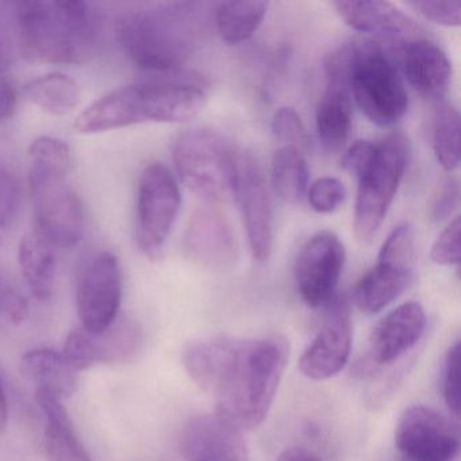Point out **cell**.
I'll list each match as a JSON object with an SVG mask.
<instances>
[{
    "instance_id": "cell-19",
    "label": "cell",
    "mask_w": 461,
    "mask_h": 461,
    "mask_svg": "<svg viewBox=\"0 0 461 461\" xmlns=\"http://www.w3.org/2000/svg\"><path fill=\"white\" fill-rule=\"evenodd\" d=\"M425 329L423 307L418 302L401 304L375 326L369 337V360L376 366L393 363L418 344Z\"/></svg>"
},
{
    "instance_id": "cell-34",
    "label": "cell",
    "mask_w": 461,
    "mask_h": 461,
    "mask_svg": "<svg viewBox=\"0 0 461 461\" xmlns=\"http://www.w3.org/2000/svg\"><path fill=\"white\" fill-rule=\"evenodd\" d=\"M407 6L411 7L420 17L426 21L437 23V25L447 26V28H457L461 23V2L460 0H414L407 2Z\"/></svg>"
},
{
    "instance_id": "cell-3",
    "label": "cell",
    "mask_w": 461,
    "mask_h": 461,
    "mask_svg": "<svg viewBox=\"0 0 461 461\" xmlns=\"http://www.w3.org/2000/svg\"><path fill=\"white\" fill-rule=\"evenodd\" d=\"M18 50L34 64H85L98 53L101 23L80 0L14 4Z\"/></svg>"
},
{
    "instance_id": "cell-7",
    "label": "cell",
    "mask_w": 461,
    "mask_h": 461,
    "mask_svg": "<svg viewBox=\"0 0 461 461\" xmlns=\"http://www.w3.org/2000/svg\"><path fill=\"white\" fill-rule=\"evenodd\" d=\"M175 168L183 185L207 202L233 195L239 153L218 131L188 129L174 145Z\"/></svg>"
},
{
    "instance_id": "cell-9",
    "label": "cell",
    "mask_w": 461,
    "mask_h": 461,
    "mask_svg": "<svg viewBox=\"0 0 461 461\" xmlns=\"http://www.w3.org/2000/svg\"><path fill=\"white\" fill-rule=\"evenodd\" d=\"M180 206L182 194L174 174L160 163L145 167L137 187L134 236L137 247L150 261L163 258Z\"/></svg>"
},
{
    "instance_id": "cell-35",
    "label": "cell",
    "mask_w": 461,
    "mask_h": 461,
    "mask_svg": "<svg viewBox=\"0 0 461 461\" xmlns=\"http://www.w3.org/2000/svg\"><path fill=\"white\" fill-rule=\"evenodd\" d=\"M307 198L314 212L329 214L341 206L345 199V187L336 177H321L312 183Z\"/></svg>"
},
{
    "instance_id": "cell-15",
    "label": "cell",
    "mask_w": 461,
    "mask_h": 461,
    "mask_svg": "<svg viewBox=\"0 0 461 461\" xmlns=\"http://www.w3.org/2000/svg\"><path fill=\"white\" fill-rule=\"evenodd\" d=\"M233 195L241 212L253 258L264 263L271 256L274 245V215L258 164L248 153H239Z\"/></svg>"
},
{
    "instance_id": "cell-1",
    "label": "cell",
    "mask_w": 461,
    "mask_h": 461,
    "mask_svg": "<svg viewBox=\"0 0 461 461\" xmlns=\"http://www.w3.org/2000/svg\"><path fill=\"white\" fill-rule=\"evenodd\" d=\"M229 339L209 393L217 401L218 417L239 430H252L268 417L290 357V344L280 336Z\"/></svg>"
},
{
    "instance_id": "cell-28",
    "label": "cell",
    "mask_w": 461,
    "mask_h": 461,
    "mask_svg": "<svg viewBox=\"0 0 461 461\" xmlns=\"http://www.w3.org/2000/svg\"><path fill=\"white\" fill-rule=\"evenodd\" d=\"M93 339L98 364H121L136 357L144 337L134 321L118 317L104 333L93 334Z\"/></svg>"
},
{
    "instance_id": "cell-10",
    "label": "cell",
    "mask_w": 461,
    "mask_h": 461,
    "mask_svg": "<svg viewBox=\"0 0 461 461\" xmlns=\"http://www.w3.org/2000/svg\"><path fill=\"white\" fill-rule=\"evenodd\" d=\"M415 236L409 223L396 226L380 248L377 263L353 288L356 306L376 314L395 302L414 277Z\"/></svg>"
},
{
    "instance_id": "cell-23",
    "label": "cell",
    "mask_w": 461,
    "mask_h": 461,
    "mask_svg": "<svg viewBox=\"0 0 461 461\" xmlns=\"http://www.w3.org/2000/svg\"><path fill=\"white\" fill-rule=\"evenodd\" d=\"M21 274L39 301H47L53 294L56 279V255L52 245L39 234L23 237L18 248Z\"/></svg>"
},
{
    "instance_id": "cell-22",
    "label": "cell",
    "mask_w": 461,
    "mask_h": 461,
    "mask_svg": "<svg viewBox=\"0 0 461 461\" xmlns=\"http://www.w3.org/2000/svg\"><path fill=\"white\" fill-rule=\"evenodd\" d=\"M20 372L36 384V390L47 391L61 401L71 398L77 388V372L69 366L60 352L48 348L26 352L21 357Z\"/></svg>"
},
{
    "instance_id": "cell-41",
    "label": "cell",
    "mask_w": 461,
    "mask_h": 461,
    "mask_svg": "<svg viewBox=\"0 0 461 461\" xmlns=\"http://www.w3.org/2000/svg\"><path fill=\"white\" fill-rule=\"evenodd\" d=\"M18 94L14 86L6 79H0V121L13 117L17 109Z\"/></svg>"
},
{
    "instance_id": "cell-27",
    "label": "cell",
    "mask_w": 461,
    "mask_h": 461,
    "mask_svg": "<svg viewBox=\"0 0 461 461\" xmlns=\"http://www.w3.org/2000/svg\"><path fill=\"white\" fill-rule=\"evenodd\" d=\"M271 182L275 193L285 203L302 201L309 185V168L301 150L283 145L274 153Z\"/></svg>"
},
{
    "instance_id": "cell-29",
    "label": "cell",
    "mask_w": 461,
    "mask_h": 461,
    "mask_svg": "<svg viewBox=\"0 0 461 461\" xmlns=\"http://www.w3.org/2000/svg\"><path fill=\"white\" fill-rule=\"evenodd\" d=\"M431 141L439 166L447 172L460 164V114L452 102L439 99L434 107Z\"/></svg>"
},
{
    "instance_id": "cell-2",
    "label": "cell",
    "mask_w": 461,
    "mask_h": 461,
    "mask_svg": "<svg viewBox=\"0 0 461 461\" xmlns=\"http://www.w3.org/2000/svg\"><path fill=\"white\" fill-rule=\"evenodd\" d=\"M198 77L183 71L152 75L110 91L86 107L77 120V133L99 134L147 122H185L206 106Z\"/></svg>"
},
{
    "instance_id": "cell-18",
    "label": "cell",
    "mask_w": 461,
    "mask_h": 461,
    "mask_svg": "<svg viewBox=\"0 0 461 461\" xmlns=\"http://www.w3.org/2000/svg\"><path fill=\"white\" fill-rule=\"evenodd\" d=\"M185 252L204 268L230 267L237 258V244L225 215L212 207L196 210L185 230Z\"/></svg>"
},
{
    "instance_id": "cell-31",
    "label": "cell",
    "mask_w": 461,
    "mask_h": 461,
    "mask_svg": "<svg viewBox=\"0 0 461 461\" xmlns=\"http://www.w3.org/2000/svg\"><path fill=\"white\" fill-rule=\"evenodd\" d=\"M272 131L279 141L288 147L304 150L309 148L310 139L306 126L293 107H280L272 118Z\"/></svg>"
},
{
    "instance_id": "cell-12",
    "label": "cell",
    "mask_w": 461,
    "mask_h": 461,
    "mask_svg": "<svg viewBox=\"0 0 461 461\" xmlns=\"http://www.w3.org/2000/svg\"><path fill=\"white\" fill-rule=\"evenodd\" d=\"M345 258L344 244L331 231H320L302 247L294 266V277L307 306H325L334 298Z\"/></svg>"
},
{
    "instance_id": "cell-11",
    "label": "cell",
    "mask_w": 461,
    "mask_h": 461,
    "mask_svg": "<svg viewBox=\"0 0 461 461\" xmlns=\"http://www.w3.org/2000/svg\"><path fill=\"white\" fill-rule=\"evenodd\" d=\"M122 301V272L117 256L109 250L88 260L77 288V314L82 329L101 334L120 317Z\"/></svg>"
},
{
    "instance_id": "cell-4",
    "label": "cell",
    "mask_w": 461,
    "mask_h": 461,
    "mask_svg": "<svg viewBox=\"0 0 461 461\" xmlns=\"http://www.w3.org/2000/svg\"><path fill=\"white\" fill-rule=\"evenodd\" d=\"M203 7L194 2H174L134 10L118 23V40L142 71L153 75L182 71L198 47Z\"/></svg>"
},
{
    "instance_id": "cell-16",
    "label": "cell",
    "mask_w": 461,
    "mask_h": 461,
    "mask_svg": "<svg viewBox=\"0 0 461 461\" xmlns=\"http://www.w3.org/2000/svg\"><path fill=\"white\" fill-rule=\"evenodd\" d=\"M339 17L353 31L391 44L407 45L426 39V31L390 2H333Z\"/></svg>"
},
{
    "instance_id": "cell-32",
    "label": "cell",
    "mask_w": 461,
    "mask_h": 461,
    "mask_svg": "<svg viewBox=\"0 0 461 461\" xmlns=\"http://www.w3.org/2000/svg\"><path fill=\"white\" fill-rule=\"evenodd\" d=\"M61 355L75 372L86 371L98 364L93 334L85 329H75L68 334Z\"/></svg>"
},
{
    "instance_id": "cell-37",
    "label": "cell",
    "mask_w": 461,
    "mask_h": 461,
    "mask_svg": "<svg viewBox=\"0 0 461 461\" xmlns=\"http://www.w3.org/2000/svg\"><path fill=\"white\" fill-rule=\"evenodd\" d=\"M461 220L456 217L439 234L431 247L430 258L438 266H458L460 264Z\"/></svg>"
},
{
    "instance_id": "cell-38",
    "label": "cell",
    "mask_w": 461,
    "mask_h": 461,
    "mask_svg": "<svg viewBox=\"0 0 461 461\" xmlns=\"http://www.w3.org/2000/svg\"><path fill=\"white\" fill-rule=\"evenodd\" d=\"M29 302L20 291L4 288L0 291V317L12 326L25 322L29 317Z\"/></svg>"
},
{
    "instance_id": "cell-21",
    "label": "cell",
    "mask_w": 461,
    "mask_h": 461,
    "mask_svg": "<svg viewBox=\"0 0 461 461\" xmlns=\"http://www.w3.org/2000/svg\"><path fill=\"white\" fill-rule=\"evenodd\" d=\"M36 401L47 418L45 452L50 461H93L80 442L63 402L47 391L36 390Z\"/></svg>"
},
{
    "instance_id": "cell-25",
    "label": "cell",
    "mask_w": 461,
    "mask_h": 461,
    "mask_svg": "<svg viewBox=\"0 0 461 461\" xmlns=\"http://www.w3.org/2000/svg\"><path fill=\"white\" fill-rule=\"evenodd\" d=\"M268 4L258 0L221 2L215 6V26L223 41L242 44L255 36L263 23Z\"/></svg>"
},
{
    "instance_id": "cell-40",
    "label": "cell",
    "mask_w": 461,
    "mask_h": 461,
    "mask_svg": "<svg viewBox=\"0 0 461 461\" xmlns=\"http://www.w3.org/2000/svg\"><path fill=\"white\" fill-rule=\"evenodd\" d=\"M376 148L377 144L374 142L363 141V140L355 142L342 158V168L350 175H355L358 179L374 160Z\"/></svg>"
},
{
    "instance_id": "cell-6",
    "label": "cell",
    "mask_w": 461,
    "mask_h": 461,
    "mask_svg": "<svg viewBox=\"0 0 461 461\" xmlns=\"http://www.w3.org/2000/svg\"><path fill=\"white\" fill-rule=\"evenodd\" d=\"M28 183L37 231L53 248H72L85 233V209L68 183L74 167L71 149L53 137L32 142Z\"/></svg>"
},
{
    "instance_id": "cell-24",
    "label": "cell",
    "mask_w": 461,
    "mask_h": 461,
    "mask_svg": "<svg viewBox=\"0 0 461 461\" xmlns=\"http://www.w3.org/2000/svg\"><path fill=\"white\" fill-rule=\"evenodd\" d=\"M352 99L345 91L326 88L315 112L318 139L329 153L345 147L352 131Z\"/></svg>"
},
{
    "instance_id": "cell-33",
    "label": "cell",
    "mask_w": 461,
    "mask_h": 461,
    "mask_svg": "<svg viewBox=\"0 0 461 461\" xmlns=\"http://www.w3.org/2000/svg\"><path fill=\"white\" fill-rule=\"evenodd\" d=\"M17 52L20 50L14 4H0V77L9 71Z\"/></svg>"
},
{
    "instance_id": "cell-30",
    "label": "cell",
    "mask_w": 461,
    "mask_h": 461,
    "mask_svg": "<svg viewBox=\"0 0 461 461\" xmlns=\"http://www.w3.org/2000/svg\"><path fill=\"white\" fill-rule=\"evenodd\" d=\"M441 393L447 409L460 414V341H455L444 356L441 366Z\"/></svg>"
},
{
    "instance_id": "cell-13",
    "label": "cell",
    "mask_w": 461,
    "mask_h": 461,
    "mask_svg": "<svg viewBox=\"0 0 461 461\" xmlns=\"http://www.w3.org/2000/svg\"><path fill=\"white\" fill-rule=\"evenodd\" d=\"M353 344L352 312L344 296L328 303L322 325L312 344L304 349L299 368L312 380L336 376L349 361Z\"/></svg>"
},
{
    "instance_id": "cell-26",
    "label": "cell",
    "mask_w": 461,
    "mask_h": 461,
    "mask_svg": "<svg viewBox=\"0 0 461 461\" xmlns=\"http://www.w3.org/2000/svg\"><path fill=\"white\" fill-rule=\"evenodd\" d=\"M28 101L47 114L61 115L74 112L80 104V88L68 75L53 72L31 80L25 86Z\"/></svg>"
},
{
    "instance_id": "cell-43",
    "label": "cell",
    "mask_w": 461,
    "mask_h": 461,
    "mask_svg": "<svg viewBox=\"0 0 461 461\" xmlns=\"http://www.w3.org/2000/svg\"><path fill=\"white\" fill-rule=\"evenodd\" d=\"M7 423H9V403H7L4 380L0 377V434L6 430Z\"/></svg>"
},
{
    "instance_id": "cell-14",
    "label": "cell",
    "mask_w": 461,
    "mask_h": 461,
    "mask_svg": "<svg viewBox=\"0 0 461 461\" xmlns=\"http://www.w3.org/2000/svg\"><path fill=\"white\" fill-rule=\"evenodd\" d=\"M395 442L409 461H453L460 449L452 423L426 406L404 410L396 425Z\"/></svg>"
},
{
    "instance_id": "cell-5",
    "label": "cell",
    "mask_w": 461,
    "mask_h": 461,
    "mask_svg": "<svg viewBox=\"0 0 461 461\" xmlns=\"http://www.w3.org/2000/svg\"><path fill=\"white\" fill-rule=\"evenodd\" d=\"M326 85L345 91L377 126H391L409 110V94L382 45L360 39L334 50L325 63Z\"/></svg>"
},
{
    "instance_id": "cell-36",
    "label": "cell",
    "mask_w": 461,
    "mask_h": 461,
    "mask_svg": "<svg viewBox=\"0 0 461 461\" xmlns=\"http://www.w3.org/2000/svg\"><path fill=\"white\" fill-rule=\"evenodd\" d=\"M21 206V185L15 175L0 164V229L14 222Z\"/></svg>"
},
{
    "instance_id": "cell-17",
    "label": "cell",
    "mask_w": 461,
    "mask_h": 461,
    "mask_svg": "<svg viewBox=\"0 0 461 461\" xmlns=\"http://www.w3.org/2000/svg\"><path fill=\"white\" fill-rule=\"evenodd\" d=\"M180 450L187 461H248L242 431L215 415L191 418L180 434Z\"/></svg>"
},
{
    "instance_id": "cell-39",
    "label": "cell",
    "mask_w": 461,
    "mask_h": 461,
    "mask_svg": "<svg viewBox=\"0 0 461 461\" xmlns=\"http://www.w3.org/2000/svg\"><path fill=\"white\" fill-rule=\"evenodd\" d=\"M460 204V185L456 177H447L437 195L431 209V218L436 222L447 220Z\"/></svg>"
},
{
    "instance_id": "cell-42",
    "label": "cell",
    "mask_w": 461,
    "mask_h": 461,
    "mask_svg": "<svg viewBox=\"0 0 461 461\" xmlns=\"http://www.w3.org/2000/svg\"><path fill=\"white\" fill-rule=\"evenodd\" d=\"M276 461H325L317 452L303 447H293L285 449Z\"/></svg>"
},
{
    "instance_id": "cell-20",
    "label": "cell",
    "mask_w": 461,
    "mask_h": 461,
    "mask_svg": "<svg viewBox=\"0 0 461 461\" xmlns=\"http://www.w3.org/2000/svg\"><path fill=\"white\" fill-rule=\"evenodd\" d=\"M402 68L407 82L420 95L444 99L452 79V64L438 45L429 39L404 45Z\"/></svg>"
},
{
    "instance_id": "cell-8",
    "label": "cell",
    "mask_w": 461,
    "mask_h": 461,
    "mask_svg": "<svg viewBox=\"0 0 461 461\" xmlns=\"http://www.w3.org/2000/svg\"><path fill=\"white\" fill-rule=\"evenodd\" d=\"M409 158V140L398 131L377 144L374 160L358 177L353 228L361 241H369L385 220Z\"/></svg>"
}]
</instances>
